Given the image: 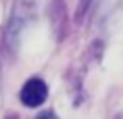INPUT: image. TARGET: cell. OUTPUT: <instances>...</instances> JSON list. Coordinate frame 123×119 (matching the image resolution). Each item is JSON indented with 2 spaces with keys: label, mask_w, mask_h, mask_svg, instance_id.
Listing matches in <instances>:
<instances>
[{
  "label": "cell",
  "mask_w": 123,
  "mask_h": 119,
  "mask_svg": "<svg viewBox=\"0 0 123 119\" xmlns=\"http://www.w3.org/2000/svg\"><path fill=\"white\" fill-rule=\"evenodd\" d=\"M46 96H48V86H46V83H44L42 79H38V77L29 79V81L23 84L21 92H19L21 102H23L25 106H29V107H38V106H42V104L46 102Z\"/></svg>",
  "instance_id": "1"
}]
</instances>
